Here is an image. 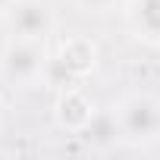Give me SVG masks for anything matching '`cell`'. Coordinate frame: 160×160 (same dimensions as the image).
<instances>
[{"instance_id":"5","label":"cell","mask_w":160,"mask_h":160,"mask_svg":"<svg viewBox=\"0 0 160 160\" xmlns=\"http://www.w3.org/2000/svg\"><path fill=\"white\" fill-rule=\"evenodd\" d=\"M126 19L132 32L151 44H160V0H132Z\"/></svg>"},{"instance_id":"2","label":"cell","mask_w":160,"mask_h":160,"mask_svg":"<svg viewBox=\"0 0 160 160\" xmlns=\"http://www.w3.org/2000/svg\"><path fill=\"white\" fill-rule=\"evenodd\" d=\"M47 57L41 47V38H16L3 50V75L16 85H32L44 75Z\"/></svg>"},{"instance_id":"6","label":"cell","mask_w":160,"mask_h":160,"mask_svg":"<svg viewBox=\"0 0 160 160\" xmlns=\"http://www.w3.org/2000/svg\"><path fill=\"white\" fill-rule=\"evenodd\" d=\"M57 116H60V122L66 126V129H85L88 122H91V116H94V110H91V104L85 101V94L82 91H66L63 98H60V104H57Z\"/></svg>"},{"instance_id":"4","label":"cell","mask_w":160,"mask_h":160,"mask_svg":"<svg viewBox=\"0 0 160 160\" xmlns=\"http://www.w3.org/2000/svg\"><path fill=\"white\" fill-rule=\"evenodd\" d=\"M47 69H50L53 75H63L66 82L88 75V72L94 69V44L85 41V38H69V41L60 47L57 60L47 63Z\"/></svg>"},{"instance_id":"8","label":"cell","mask_w":160,"mask_h":160,"mask_svg":"<svg viewBox=\"0 0 160 160\" xmlns=\"http://www.w3.org/2000/svg\"><path fill=\"white\" fill-rule=\"evenodd\" d=\"M75 3H78V7H85L88 13H104V10L113 3V0H75Z\"/></svg>"},{"instance_id":"7","label":"cell","mask_w":160,"mask_h":160,"mask_svg":"<svg viewBox=\"0 0 160 160\" xmlns=\"http://www.w3.org/2000/svg\"><path fill=\"white\" fill-rule=\"evenodd\" d=\"M85 129H88V138L94 144H101V148H107L110 141L119 138V126H116V116L113 113H94Z\"/></svg>"},{"instance_id":"1","label":"cell","mask_w":160,"mask_h":160,"mask_svg":"<svg viewBox=\"0 0 160 160\" xmlns=\"http://www.w3.org/2000/svg\"><path fill=\"white\" fill-rule=\"evenodd\" d=\"M113 116L119 126V138L126 141L148 144L160 138V101H154L151 94H129Z\"/></svg>"},{"instance_id":"3","label":"cell","mask_w":160,"mask_h":160,"mask_svg":"<svg viewBox=\"0 0 160 160\" xmlns=\"http://www.w3.org/2000/svg\"><path fill=\"white\" fill-rule=\"evenodd\" d=\"M3 22L16 38H44L53 28V13L44 0H7Z\"/></svg>"}]
</instances>
